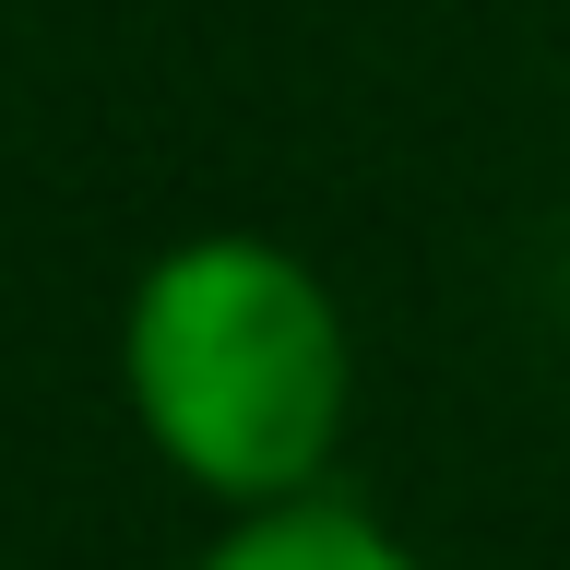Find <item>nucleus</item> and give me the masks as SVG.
Returning a JSON list of instances; mask_svg holds the SVG:
<instances>
[{
	"label": "nucleus",
	"instance_id": "1",
	"mask_svg": "<svg viewBox=\"0 0 570 570\" xmlns=\"http://www.w3.org/2000/svg\"><path fill=\"white\" fill-rule=\"evenodd\" d=\"M119 404L142 452L214 511L333 488L356 428V321L262 226L167 238L119 297Z\"/></svg>",
	"mask_w": 570,
	"mask_h": 570
},
{
	"label": "nucleus",
	"instance_id": "2",
	"mask_svg": "<svg viewBox=\"0 0 570 570\" xmlns=\"http://www.w3.org/2000/svg\"><path fill=\"white\" fill-rule=\"evenodd\" d=\"M190 570H428V559L381 511H356L345 488H309V499H274V511H226Z\"/></svg>",
	"mask_w": 570,
	"mask_h": 570
}]
</instances>
